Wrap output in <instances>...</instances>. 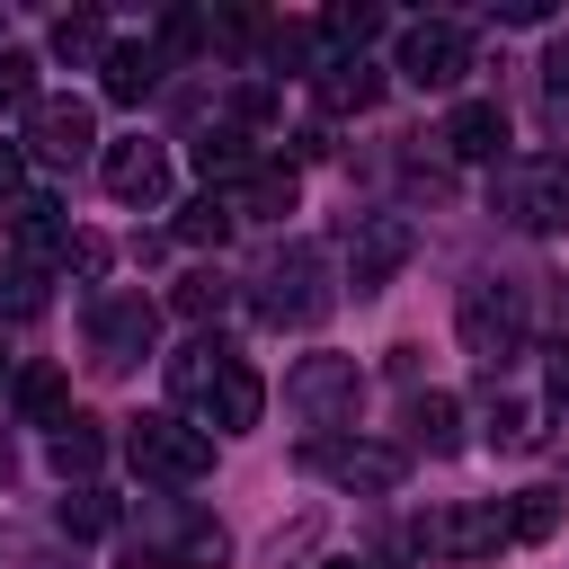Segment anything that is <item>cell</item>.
<instances>
[{"label":"cell","instance_id":"9","mask_svg":"<svg viewBox=\"0 0 569 569\" xmlns=\"http://www.w3.org/2000/svg\"><path fill=\"white\" fill-rule=\"evenodd\" d=\"M498 542H516V525H507V498L436 507V516L418 525V551H427V560H489Z\"/></svg>","mask_w":569,"mask_h":569},{"label":"cell","instance_id":"21","mask_svg":"<svg viewBox=\"0 0 569 569\" xmlns=\"http://www.w3.org/2000/svg\"><path fill=\"white\" fill-rule=\"evenodd\" d=\"M9 400H18L27 427H62V418H71V382H62L53 365H27V373L9 382Z\"/></svg>","mask_w":569,"mask_h":569},{"label":"cell","instance_id":"31","mask_svg":"<svg viewBox=\"0 0 569 569\" xmlns=\"http://www.w3.org/2000/svg\"><path fill=\"white\" fill-rule=\"evenodd\" d=\"M320 36H329V44H356V53H365V44L382 36V9H329V18H320Z\"/></svg>","mask_w":569,"mask_h":569},{"label":"cell","instance_id":"23","mask_svg":"<svg viewBox=\"0 0 569 569\" xmlns=\"http://www.w3.org/2000/svg\"><path fill=\"white\" fill-rule=\"evenodd\" d=\"M196 169H204V178H222V187H240V178L258 169V151H249V133H240V124H222V133H204V142H196Z\"/></svg>","mask_w":569,"mask_h":569},{"label":"cell","instance_id":"24","mask_svg":"<svg viewBox=\"0 0 569 569\" xmlns=\"http://www.w3.org/2000/svg\"><path fill=\"white\" fill-rule=\"evenodd\" d=\"M53 53L62 62H107V18L98 9H62L53 18Z\"/></svg>","mask_w":569,"mask_h":569},{"label":"cell","instance_id":"17","mask_svg":"<svg viewBox=\"0 0 569 569\" xmlns=\"http://www.w3.org/2000/svg\"><path fill=\"white\" fill-rule=\"evenodd\" d=\"M409 445H418L427 462H453V453H462V400H453V391H418V400H409Z\"/></svg>","mask_w":569,"mask_h":569},{"label":"cell","instance_id":"19","mask_svg":"<svg viewBox=\"0 0 569 569\" xmlns=\"http://www.w3.org/2000/svg\"><path fill=\"white\" fill-rule=\"evenodd\" d=\"M98 71H107V98H116V107H133V98H151V89H160V44H107V62H98Z\"/></svg>","mask_w":569,"mask_h":569},{"label":"cell","instance_id":"6","mask_svg":"<svg viewBox=\"0 0 569 569\" xmlns=\"http://www.w3.org/2000/svg\"><path fill=\"white\" fill-rule=\"evenodd\" d=\"M124 462H133L142 480H160V489H196V480L213 471V436H204V427H187L178 409H151V418H133Z\"/></svg>","mask_w":569,"mask_h":569},{"label":"cell","instance_id":"22","mask_svg":"<svg viewBox=\"0 0 569 569\" xmlns=\"http://www.w3.org/2000/svg\"><path fill=\"white\" fill-rule=\"evenodd\" d=\"M213 196L231 204V222H240V213H293V169H267V160H258L240 187H213Z\"/></svg>","mask_w":569,"mask_h":569},{"label":"cell","instance_id":"30","mask_svg":"<svg viewBox=\"0 0 569 569\" xmlns=\"http://www.w3.org/2000/svg\"><path fill=\"white\" fill-rule=\"evenodd\" d=\"M507 525H516V542H542V533L560 525V498H551V489H525V498L507 507Z\"/></svg>","mask_w":569,"mask_h":569},{"label":"cell","instance_id":"32","mask_svg":"<svg viewBox=\"0 0 569 569\" xmlns=\"http://www.w3.org/2000/svg\"><path fill=\"white\" fill-rule=\"evenodd\" d=\"M222 302H231V284H222V276H187V284H178V311H187V320H213Z\"/></svg>","mask_w":569,"mask_h":569},{"label":"cell","instance_id":"2","mask_svg":"<svg viewBox=\"0 0 569 569\" xmlns=\"http://www.w3.org/2000/svg\"><path fill=\"white\" fill-rule=\"evenodd\" d=\"M249 311H258L267 329H320V320L338 311V267H329V249H320V240H284V249L258 267Z\"/></svg>","mask_w":569,"mask_h":569},{"label":"cell","instance_id":"3","mask_svg":"<svg viewBox=\"0 0 569 569\" xmlns=\"http://www.w3.org/2000/svg\"><path fill=\"white\" fill-rule=\"evenodd\" d=\"M453 338H462V356H471V365L507 373V365L525 356V338H533L525 284H507V276H471V284H462V302H453Z\"/></svg>","mask_w":569,"mask_h":569},{"label":"cell","instance_id":"10","mask_svg":"<svg viewBox=\"0 0 569 569\" xmlns=\"http://www.w3.org/2000/svg\"><path fill=\"white\" fill-rule=\"evenodd\" d=\"M151 338H160V311H151L142 293H107V302L89 311V356H98L107 373H133V365L151 356Z\"/></svg>","mask_w":569,"mask_h":569},{"label":"cell","instance_id":"34","mask_svg":"<svg viewBox=\"0 0 569 569\" xmlns=\"http://www.w3.org/2000/svg\"><path fill=\"white\" fill-rule=\"evenodd\" d=\"M542 71H551V98H569V44H551V53H542Z\"/></svg>","mask_w":569,"mask_h":569},{"label":"cell","instance_id":"27","mask_svg":"<svg viewBox=\"0 0 569 569\" xmlns=\"http://www.w3.org/2000/svg\"><path fill=\"white\" fill-rule=\"evenodd\" d=\"M27 311H44V276L18 267V258H0V320H27Z\"/></svg>","mask_w":569,"mask_h":569},{"label":"cell","instance_id":"4","mask_svg":"<svg viewBox=\"0 0 569 569\" xmlns=\"http://www.w3.org/2000/svg\"><path fill=\"white\" fill-rule=\"evenodd\" d=\"M489 213L507 231H569V151H525V160H498L489 178Z\"/></svg>","mask_w":569,"mask_h":569},{"label":"cell","instance_id":"16","mask_svg":"<svg viewBox=\"0 0 569 569\" xmlns=\"http://www.w3.org/2000/svg\"><path fill=\"white\" fill-rule=\"evenodd\" d=\"M436 142H445L453 160H498V151H507V107H498V98H462Z\"/></svg>","mask_w":569,"mask_h":569},{"label":"cell","instance_id":"29","mask_svg":"<svg viewBox=\"0 0 569 569\" xmlns=\"http://www.w3.org/2000/svg\"><path fill=\"white\" fill-rule=\"evenodd\" d=\"M178 240H196V249H213V240H231V204H222V196H196V204L178 213Z\"/></svg>","mask_w":569,"mask_h":569},{"label":"cell","instance_id":"26","mask_svg":"<svg viewBox=\"0 0 569 569\" xmlns=\"http://www.w3.org/2000/svg\"><path fill=\"white\" fill-rule=\"evenodd\" d=\"M542 436V409H525V400H489V445H507V453H525Z\"/></svg>","mask_w":569,"mask_h":569},{"label":"cell","instance_id":"5","mask_svg":"<svg viewBox=\"0 0 569 569\" xmlns=\"http://www.w3.org/2000/svg\"><path fill=\"white\" fill-rule=\"evenodd\" d=\"M231 560V533L178 498H142V525H133V569H222Z\"/></svg>","mask_w":569,"mask_h":569},{"label":"cell","instance_id":"20","mask_svg":"<svg viewBox=\"0 0 569 569\" xmlns=\"http://www.w3.org/2000/svg\"><path fill=\"white\" fill-rule=\"evenodd\" d=\"M311 80H320V107H329V116H347V107H356V116H365V107H373V98H382V71H373V62H365V53H356V62H320V71H311Z\"/></svg>","mask_w":569,"mask_h":569},{"label":"cell","instance_id":"33","mask_svg":"<svg viewBox=\"0 0 569 569\" xmlns=\"http://www.w3.org/2000/svg\"><path fill=\"white\" fill-rule=\"evenodd\" d=\"M27 196V142H0V213Z\"/></svg>","mask_w":569,"mask_h":569},{"label":"cell","instance_id":"1","mask_svg":"<svg viewBox=\"0 0 569 569\" xmlns=\"http://www.w3.org/2000/svg\"><path fill=\"white\" fill-rule=\"evenodd\" d=\"M169 400H178L187 427H204V436H240V427H258L267 382H258L222 338H187V347L169 356Z\"/></svg>","mask_w":569,"mask_h":569},{"label":"cell","instance_id":"18","mask_svg":"<svg viewBox=\"0 0 569 569\" xmlns=\"http://www.w3.org/2000/svg\"><path fill=\"white\" fill-rule=\"evenodd\" d=\"M44 453H53V471H62V480H80V489H89V471L107 462V436H98V418H80V409H71V418L44 436Z\"/></svg>","mask_w":569,"mask_h":569},{"label":"cell","instance_id":"12","mask_svg":"<svg viewBox=\"0 0 569 569\" xmlns=\"http://www.w3.org/2000/svg\"><path fill=\"white\" fill-rule=\"evenodd\" d=\"M27 151L53 160V169L89 160V151H98V116H89V98H36V107H27Z\"/></svg>","mask_w":569,"mask_h":569},{"label":"cell","instance_id":"7","mask_svg":"<svg viewBox=\"0 0 569 569\" xmlns=\"http://www.w3.org/2000/svg\"><path fill=\"white\" fill-rule=\"evenodd\" d=\"M284 400H293V418L302 427H356V409H365V373H356V356H302L293 373H284Z\"/></svg>","mask_w":569,"mask_h":569},{"label":"cell","instance_id":"35","mask_svg":"<svg viewBox=\"0 0 569 569\" xmlns=\"http://www.w3.org/2000/svg\"><path fill=\"white\" fill-rule=\"evenodd\" d=\"M0 373H9V356H0Z\"/></svg>","mask_w":569,"mask_h":569},{"label":"cell","instance_id":"8","mask_svg":"<svg viewBox=\"0 0 569 569\" xmlns=\"http://www.w3.org/2000/svg\"><path fill=\"white\" fill-rule=\"evenodd\" d=\"M302 471L311 480H338V489H365V498H391L409 453L400 445H373V436H311L302 445Z\"/></svg>","mask_w":569,"mask_h":569},{"label":"cell","instance_id":"11","mask_svg":"<svg viewBox=\"0 0 569 569\" xmlns=\"http://www.w3.org/2000/svg\"><path fill=\"white\" fill-rule=\"evenodd\" d=\"M471 71V36L453 27V18H418L409 36H400V80L409 89H453Z\"/></svg>","mask_w":569,"mask_h":569},{"label":"cell","instance_id":"13","mask_svg":"<svg viewBox=\"0 0 569 569\" xmlns=\"http://www.w3.org/2000/svg\"><path fill=\"white\" fill-rule=\"evenodd\" d=\"M71 240H80V231H71V213H62L53 196H18V204H9V258H18V267H36V276H44V267H71Z\"/></svg>","mask_w":569,"mask_h":569},{"label":"cell","instance_id":"25","mask_svg":"<svg viewBox=\"0 0 569 569\" xmlns=\"http://www.w3.org/2000/svg\"><path fill=\"white\" fill-rule=\"evenodd\" d=\"M53 525H62L71 542H98V533H116V498H98V489H71V498L53 507Z\"/></svg>","mask_w":569,"mask_h":569},{"label":"cell","instance_id":"28","mask_svg":"<svg viewBox=\"0 0 569 569\" xmlns=\"http://www.w3.org/2000/svg\"><path fill=\"white\" fill-rule=\"evenodd\" d=\"M36 107V53L0 44V116H27Z\"/></svg>","mask_w":569,"mask_h":569},{"label":"cell","instance_id":"36","mask_svg":"<svg viewBox=\"0 0 569 569\" xmlns=\"http://www.w3.org/2000/svg\"><path fill=\"white\" fill-rule=\"evenodd\" d=\"M356 569H373V560H356Z\"/></svg>","mask_w":569,"mask_h":569},{"label":"cell","instance_id":"14","mask_svg":"<svg viewBox=\"0 0 569 569\" xmlns=\"http://www.w3.org/2000/svg\"><path fill=\"white\" fill-rule=\"evenodd\" d=\"M409 249H418V231H409L400 213H365L356 240H347V284H356V293H382V284L409 267Z\"/></svg>","mask_w":569,"mask_h":569},{"label":"cell","instance_id":"15","mask_svg":"<svg viewBox=\"0 0 569 569\" xmlns=\"http://www.w3.org/2000/svg\"><path fill=\"white\" fill-rule=\"evenodd\" d=\"M98 178H107L116 204H160V196H169V151L142 142V133H133V142H107V151H98Z\"/></svg>","mask_w":569,"mask_h":569}]
</instances>
